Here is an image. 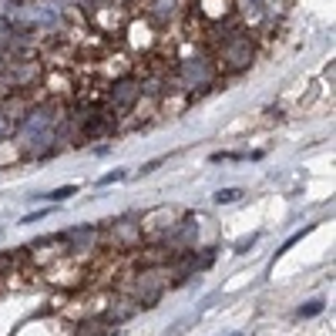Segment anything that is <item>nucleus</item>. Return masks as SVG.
<instances>
[{
  "label": "nucleus",
  "instance_id": "obj_13",
  "mask_svg": "<svg viewBox=\"0 0 336 336\" xmlns=\"http://www.w3.org/2000/svg\"><path fill=\"white\" fill-rule=\"evenodd\" d=\"M158 165H161V158H155V161H148V165H141V175H148V172H155Z\"/></svg>",
  "mask_w": 336,
  "mask_h": 336
},
{
  "label": "nucleus",
  "instance_id": "obj_12",
  "mask_svg": "<svg viewBox=\"0 0 336 336\" xmlns=\"http://www.w3.org/2000/svg\"><path fill=\"white\" fill-rule=\"evenodd\" d=\"M128 175V172H108V175L101 178V185H111V182H121V178Z\"/></svg>",
  "mask_w": 336,
  "mask_h": 336
},
{
  "label": "nucleus",
  "instance_id": "obj_3",
  "mask_svg": "<svg viewBox=\"0 0 336 336\" xmlns=\"http://www.w3.org/2000/svg\"><path fill=\"white\" fill-rule=\"evenodd\" d=\"M182 215H185L182 205H152L135 219H138V229H141L145 242H161L168 235V229H172Z\"/></svg>",
  "mask_w": 336,
  "mask_h": 336
},
{
  "label": "nucleus",
  "instance_id": "obj_6",
  "mask_svg": "<svg viewBox=\"0 0 336 336\" xmlns=\"http://www.w3.org/2000/svg\"><path fill=\"white\" fill-rule=\"evenodd\" d=\"M141 10H145V20L155 31H172V27L182 24L185 0H141Z\"/></svg>",
  "mask_w": 336,
  "mask_h": 336
},
{
  "label": "nucleus",
  "instance_id": "obj_1",
  "mask_svg": "<svg viewBox=\"0 0 336 336\" xmlns=\"http://www.w3.org/2000/svg\"><path fill=\"white\" fill-rule=\"evenodd\" d=\"M219 67L215 61L208 57V51H195L188 57H178L175 64H172V88H178L182 94H188L192 101H199L202 94L219 84Z\"/></svg>",
  "mask_w": 336,
  "mask_h": 336
},
{
  "label": "nucleus",
  "instance_id": "obj_11",
  "mask_svg": "<svg viewBox=\"0 0 336 336\" xmlns=\"http://www.w3.org/2000/svg\"><path fill=\"white\" fill-rule=\"evenodd\" d=\"M14 128H17V121H10L7 114H0V141H7L14 135Z\"/></svg>",
  "mask_w": 336,
  "mask_h": 336
},
{
  "label": "nucleus",
  "instance_id": "obj_5",
  "mask_svg": "<svg viewBox=\"0 0 336 336\" xmlns=\"http://www.w3.org/2000/svg\"><path fill=\"white\" fill-rule=\"evenodd\" d=\"M141 98V84H138V78H118L111 81L108 88H104V98H101V108L108 114H114V118H121V114L128 111L131 104Z\"/></svg>",
  "mask_w": 336,
  "mask_h": 336
},
{
  "label": "nucleus",
  "instance_id": "obj_7",
  "mask_svg": "<svg viewBox=\"0 0 336 336\" xmlns=\"http://www.w3.org/2000/svg\"><path fill=\"white\" fill-rule=\"evenodd\" d=\"M24 259H27V266H34V269H51V266L64 262L67 259L64 239H61V235H47V239L34 242V246L24 249Z\"/></svg>",
  "mask_w": 336,
  "mask_h": 336
},
{
  "label": "nucleus",
  "instance_id": "obj_10",
  "mask_svg": "<svg viewBox=\"0 0 336 336\" xmlns=\"http://www.w3.org/2000/svg\"><path fill=\"white\" fill-rule=\"evenodd\" d=\"M239 188H219V192H215V202H219V205H229V202H235V199H239Z\"/></svg>",
  "mask_w": 336,
  "mask_h": 336
},
{
  "label": "nucleus",
  "instance_id": "obj_2",
  "mask_svg": "<svg viewBox=\"0 0 336 336\" xmlns=\"http://www.w3.org/2000/svg\"><path fill=\"white\" fill-rule=\"evenodd\" d=\"M101 229V246L114 256H125V252H138L145 246V235L138 229V219L135 215H121V219H108Z\"/></svg>",
  "mask_w": 336,
  "mask_h": 336
},
{
  "label": "nucleus",
  "instance_id": "obj_9",
  "mask_svg": "<svg viewBox=\"0 0 336 336\" xmlns=\"http://www.w3.org/2000/svg\"><path fill=\"white\" fill-rule=\"evenodd\" d=\"M74 192H78V185H64V188H54V192H47L44 199H51V202H64V199H71Z\"/></svg>",
  "mask_w": 336,
  "mask_h": 336
},
{
  "label": "nucleus",
  "instance_id": "obj_8",
  "mask_svg": "<svg viewBox=\"0 0 336 336\" xmlns=\"http://www.w3.org/2000/svg\"><path fill=\"white\" fill-rule=\"evenodd\" d=\"M188 104H192V98H188V94H182L178 88H168L165 94L158 98V118H178Z\"/></svg>",
  "mask_w": 336,
  "mask_h": 336
},
{
  "label": "nucleus",
  "instance_id": "obj_4",
  "mask_svg": "<svg viewBox=\"0 0 336 336\" xmlns=\"http://www.w3.org/2000/svg\"><path fill=\"white\" fill-rule=\"evenodd\" d=\"M61 239H64V249H67L71 262H88L101 249V229L98 225H74V229L61 232Z\"/></svg>",
  "mask_w": 336,
  "mask_h": 336
}]
</instances>
